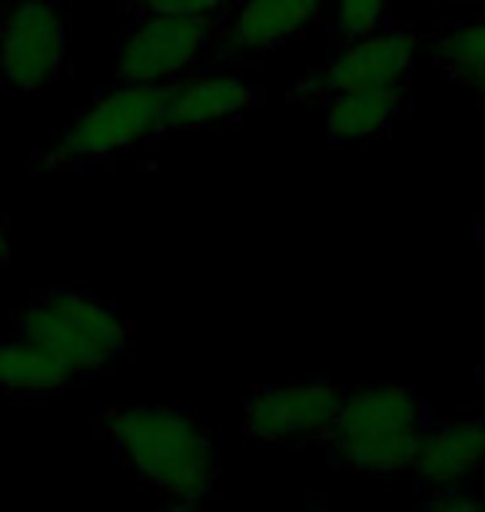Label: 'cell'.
<instances>
[{"mask_svg":"<svg viewBox=\"0 0 485 512\" xmlns=\"http://www.w3.org/2000/svg\"><path fill=\"white\" fill-rule=\"evenodd\" d=\"M479 240H482V247H485V227L479 230Z\"/></svg>","mask_w":485,"mask_h":512,"instance_id":"obj_21","label":"cell"},{"mask_svg":"<svg viewBox=\"0 0 485 512\" xmlns=\"http://www.w3.org/2000/svg\"><path fill=\"white\" fill-rule=\"evenodd\" d=\"M97 436L167 512H190L223 496V449L187 406H100Z\"/></svg>","mask_w":485,"mask_h":512,"instance_id":"obj_1","label":"cell"},{"mask_svg":"<svg viewBox=\"0 0 485 512\" xmlns=\"http://www.w3.org/2000/svg\"><path fill=\"white\" fill-rule=\"evenodd\" d=\"M412 114V84L363 87L323 104L326 137L339 147H363L396 130Z\"/></svg>","mask_w":485,"mask_h":512,"instance_id":"obj_12","label":"cell"},{"mask_svg":"<svg viewBox=\"0 0 485 512\" xmlns=\"http://www.w3.org/2000/svg\"><path fill=\"white\" fill-rule=\"evenodd\" d=\"M120 14L130 20L153 14H223L233 0H117Z\"/></svg>","mask_w":485,"mask_h":512,"instance_id":"obj_17","label":"cell"},{"mask_svg":"<svg viewBox=\"0 0 485 512\" xmlns=\"http://www.w3.org/2000/svg\"><path fill=\"white\" fill-rule=\"evenodd\" d=\"M10 333L57 353L74 366L77 380L94 376L133 343V326L117 306L77 283H54L30 293L10 313Z\"/></svg>","mask_w":485,"mask_h":512,"instance_id":"obj_3","label":"cell"},{"mask_svg":"<svg viewBox=\"0 0 485 512\" xmlns=\"http://www.w3.org/2000/svg\"><path fill=\"white\" fill-rule=\"evenodd\" d=\"M429 54L432 64L446 70L452 84L469 87L479 74H485V17L442 27L429 37Z\"/></svg>","mask_w":485,"mask_h":512,"instance_id":"obj_14","label":"cell"},{"mask_svg":"<svg viewBox=\"0 0 485 512\" xmlns=\"http://www.w3.org/2000/svg\"><path fill=\"white\" fill-rule=\"evenodd\" d=\"M256 104H260V94L243 77L203 67L163 84L160 130L173 133L233 124L250 114Z\"/></svg>","mask_w":485,"mask_h":512,"instance_id":"obj_10","label":"cell"},{"mask_svg":"<svg viewBox=\"0 0 485 512\" xmlns=\"http://www.w3.org/2000/svg\"><path fill=\"white\" fill-rule=\"evenodd\" d=\"M449 4H479V0H449Z\"/></svg>","mask_w":485,"mask_h":512,"instance_id":"obj_20","label":"cell"},{"mask_svg":"<svg viewBox=\"0 0 485 512\" xmlns=\"http://www.w3.org/2000/svg\"><path fill=\"white\" fill-rule=\"evenodd\" d=\"M432 409L416 389L373 383L346 389L333 423L319 439L329 466L359 476H399L412 469Z\"/></svg>","mask_w":485,"mask_h":512,"instance_id":"obj_2","label":"cell"},{"mask_svg":"<svg viewBox=\"0 0 485 512\" xmlns=\"http://www.w3.org/2000/svg\"><path fill=\"white\" fill-rule=\"evenodd\" d=\"M383 24H386V0H329L323 27L336 40H349V37L373 34Z\"/></svg>","mask_w":485,"mask_h":512,"instance_id":"obj_15","label":"cell"},{"mask_svg":"<svg viewBox=\"0 0 485 512\" xmlns=\"http://www.w3.org/2000/svg\"><path fill=\"white\" fill-rule=\"evenodd\" d=\"M469 90H476L479 104H482V110H485V74H479L476 80H472V84H469Z\"/></svg>","mask_w":485,"mask_h":512,"instance_id":"obj_19","label":"cell"},{"mask_svg":"<svg viewBox=\"0 0 485 512\" xmlns=\"http://www.w3.org/2000/svg\"><path fill=\"white\" fill-rule=\"evenodd\" d=\"M163 84H117L87 107L47 147L34 150V170H90L117 160L140 143L163 137Z\"/></svg>","mask_w":485,"mask_h":512,"instance_id":"obj_4","label":"cell"},{"mask_svg":"<svg viewBox=\"0 0 485 512\" xmlns=\"http://www.w3.org/2000/svg\"><path fill=\"white\" fill-rule=\"evenodd\" d=\"M223 14H153L130 20L120 40L117 84H170L210 67L220 44Z\"/></svg>","mask_w":485,"mask_h":512,"instance_id":"obj_6","label":"cell"},{"mask_svg":"<svg viewBox=\"0 0 485 512\" xmlns=\"http://www.w3.org/2000/svg\"><path fill=\"white\" fill-rule=\"evenodd\" d=\"M479 373H482V383H485V363H482V370H479Z\"/></svg>","mask_w":485,"mask_h":512,"instance_id":"obj_22","label":"cell"},{"mask_svg":"<svg viewBox=\"0 0 485 512\" xmlns=\"http://www.w3.org/2000/svg\"><path fill=\"white\" fill-rule=\"evenodd\" d=\"M70 54V14L60 0H0V77L37 94L60 77Z\"/></svg>","mask_w":485,"mask_h":512,"instance_id":"obj_7","label":"cell"},{"mask_svg":"<svg viewBox=\"0 0 485 512\" xmlns=\"http://www.w3.org/2000/svg\"><path fill=\"white\" fill-rule=\"evenodd\" d=\"M485 469V416L432 419L419 443L412 476L416 489L476 483Z\"/></svg>","mask_w":485,"mask_h":512,"instance_id":"obj_11","label":"cell"},{"mask_svg":"<svg viewBox=\"0 0 485 512\" xmlns=\"http://www.w3.org/2000/svg\"><path fill=\"white\" fill-rule=\"evenodd\" d=\"M419 509L429 512H482L485 509V489L476 483H456V486H432L419 489Z\"/></svg>","mask_w":485,"mask_h":512,"instance_id":"obj_16","label":"cell"},{"mask_svg":"<svg viewBox=\"0 0 485 512\" xmlns=\"http://www.w3.org/2000/svg\"><path fill=\"white\" fill-rule=\"evenodd\" d=\"M329 0H233L223 10L216 64L273 54L326 24Z\"/></svg>","mask_w":485,"mask_h":512,"instance_id":"obj_9","label":"cell"},{"mask_svg":"<svg viewBox=\"0 0 485 512\" xmlns=\"http://www.w3.org/2000/svg\"><path fill=\"white\" fill-rule=\"evenodd\" d=\"M77 380L74 366L57 353L10 333L0 340V393L10 399H50Z\"/></svg>","mask_w":485,"mask_h":512,"instance_id":"obj_13","label":"cell"},{"mask_svg":"<svg viewBox=\"0 0 485 512\" xmlns=\"http://www.w3.org/2000/svg\"><path fill=\"white\" fill-rule=\"evenodd\" d=\"M346 386L333 380H306L290 386H250L243 393L240 429L253 446L306 449L333 423Z\"/></svg>","mask_w":485,"mask_h":512,"instance_id":"obj_8","label":"cell"},{"mask_svg":"<svg viewBox=\"0 0 485 512\" xmlns=\"http://www.w3.org/2000/svg\"><path fill=\"white\" fill-rule=\"evenodd\" d=\"M10 263V230H7V217H0V266Z\"/></svg>","mask_w":485,"mask_h":512,"instance_id":"obj_18","label":"cell"},{"mask_svg":"<svg viewBox=\"0 0 485 512\" xmlns=\"http://www.w3.org/2000/svg\"><path fill=\"white\" fill-rule=\"evenodd\" d=\"M482 4H485V0H482Z\"/></svg>","mask_w":485,"mask_h":512,"instance_id":"obj_23","label":"cell"},{"mask_svg":"<svg viewBox=\"0 0 485 512\" xmlns=\"http://www.w3.org/2000/svg\"><path fill=\"white\" fill-rule=\"evenodd\" d=\"M416 50L419 37L409 27L386 20L373 34L336 40L333 54L323 64L303 70L293 80V87L286 90V100L299 107H323L329 97L349 94V90L412 84Z\"/></svg>","mask_w":485,"mask_h":512,"instance_id":"obj_5","label":"cell"}]
</instances>
